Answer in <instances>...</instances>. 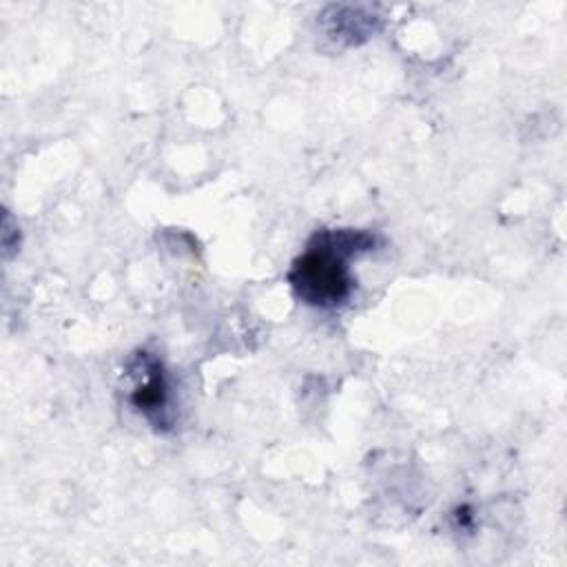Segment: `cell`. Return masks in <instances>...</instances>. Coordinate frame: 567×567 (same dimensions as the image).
<instances>
[{
	"instance_id": "2",
	"label": "cell",
	"mask_w": 567,
	"mask_h": 567,
	"mask_svg": "<svg viewBox=\"0 0 567 567\" xmlns=\"http://www.w3.org/2000/svg\"><path fill=\"white\" fill-rule=\"evenodd\" d=\"M126 377L131 379V405L157 432L173 430L175 410L171 401V381L162 361L146 350L135 352L126 363Z\"/></svg>"
},
{
	"instance_id": "1",
	"label": "cell",
	"mask_w": 567,
	"mask_h": 567,
	"mask_svg": "<svg viewBox=\"0 0 567 567\" xmlns=\"http://www.w3.org/2000/svg\"><path fill=\"white\" fill-rule=\"evenodd\" d=\"M381 237L361 228H321L288 270V284L295 297L312 308H341L357 281L352 277V259L377 250Z\"/></svg>"
}]
</instances>
